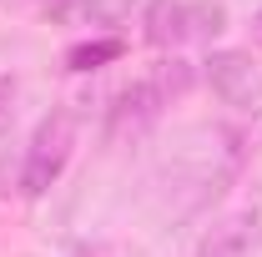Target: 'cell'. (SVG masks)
<instances>
[{
	"instance_id": "1",
	"label": "cell",
	"mask_w": 262,
	"mask_h": 257,
	"mask_svg": "<svg viewBox=\"0 0 262 257\" xmlns=\"http://www.w3.org/2000/svg\"><path fill=\"white\" fill-rule=\"evenodd\" d=\"M227 31L222 0H146L141 5V35L157 51H182L187 40H212Z\"/></svg>"
},
{
	"instance_id": "2",
	"label": "cell",
	"mask_w": 262,
	"mask_h": 257,
	"mask_svg": "<svg viewBox=\"0 0 262 257\" xmlns=\"http://www.w3.org/2000/svg\"><path fill=\"white\" fill-rule=\"evenodd\" d=\"M76 152V111H46L35 121L31 141H26V161H20V197H46L66 172V161Z\"/></svg>"
},
{
	"instance_id": "3",
	"label": "cell",
	"mask_w": 262,
	"mask_h": 257,
	"mask_svg": "<svg viewBox=\"0 0 262 257\" xmlns=\"http://www.w3.org/2000/svg\"><path fill=\"white\" fill-rule=\"evenodd\" d=\"M202 81L227 111L262 121V61L252 51H212L202 61Z\"/></svg>"
},
{
	"instance_id": "4",
	"label": "cell",
	"mask_w": 262,
	"mask_h": 257,
	"mask_svg": "<svg viewBox=\"0 0 262 257\" xmlns=\"http://www.w3.org/2000/svg\"><path fill=\"white\" fill-rule=\"evenodd\" d=\"M51 26H86V31H111L121 26L141 0H35Z\"/></svg>"
},
{
	"instance_id": "5",
	"label": "cell",
	"mask_w": 262,
	"mask_h": 257,
	"mask_svg": "<svg viewBox=\"0 0 262 257\" xmlns=\"http://www.w3.org/2000/svg\"><path fill=\"white\" fill-rule=\"evenodd\" d=\"M252 252H257V217L252 212L207 227V237L196 247V257H252Z\"/></svg>"
},
{
	"instance_id": "6",
	"label": "cell",
	"mask_w": 262,
	"mask_h": 257,
	"mask_svg": "<svg viewBox=\"0 0 262 257\" xmlns=\"http://www.w3.org/2000/svg\"><path fill=\"white\" fill-rule=\"evenodd\" d=\"M121 40L116 35H101V40H81V46H71L66 51V66L71 71H96V66H106V61H121Z\"/></svg>"
},
{
	"instance_id": "7",
	"label": "cell",
	"mask_w": 262,
	"mask_h": 257,
	"mask_svg": "<svg viewBox=\"0 0 262 257\" xmlns=\"http://www.w3.org/2000/svg\"><path fill=\"white\" fill-rule=\"evenodd\" d=\"M10 146H15V141L0 136V197L20 192V161H26V146H20V152H10Z\"/></svg>"
},
{
	"instance_id": "8",
	"label": "cell",
	"mask_w": 262,
	"mask_h": 257,
	"mask_svg": "<svg viewBox=\"0 0 262 257\" xmlns=\"http://www.w3.org/2000/svg\"><path fill=\"white\" fill-rule=\"evenodd\" d=\"M15 101H20V86L10 76H0V136H10L15 126Z\"/></svg>"
},
{
	"instance_id": "9",
	"label": "cell",
	"mask_w": 262,
	"mask_h": 257,
	"mask_svg": "<svg viewBox=\"0 0 262 257\" xmlns=\"http://www.w3.org/2000/svg\"><path fill=\"white\" fill-rule=\"evenodd\" d=\"M252 40H257V46H262V10H257V15H252Z\"/></svg>"
}]
</instances>
